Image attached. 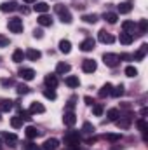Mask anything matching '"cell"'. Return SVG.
I'll return each mask as SVG.
<instances>
[{
  "mask_svg": "<svg viewBox=\"0 0 148 150\" xmlns=\"http://www.w3.org/2000/svg\"><path fill=\"white\" fill-rule=\"evenodd\" d=\"M54 11L59 14V18H61V21H63V23L70 25V23L73 21V19H72V14H70V11H68L65 5H61V4H59V5H56V7H54Z\"/></svg>",
  "mask_w": 148,
  "mask_h": 150,
  "instance_id": "6da1fadb",
  "label": "cell"
},
{
  "mask_svg": "<svg viewBox=\"0 0 148 150\" xmlns=\"http://www.w3.org/2000/svg\"><path fill=\"white\" fill-rule=\"evenodd\" d=\"M103 63H105L106 67H110V68H115V67H118L120 58H118V54H113V52H105V54H103Z\"/></svg>",
  "mask_w": 148,
  "mask_h": 150,
  "instance_id": "7a4b0ae2",
  "label": "cell"
},
{
  "mask_svg": "<svg viewBox=\"0 0 148 150\" xmlns=\"http://www.w3.org/2000/svg\"><path fill=\"white\" fill-rule=\"evenodd\" d=\"M80 143V134L77 133V131H70V133H66V136H65V145H68L70 149H73Z\"/></svg>",
  "mask_w": 148,
  "mask_h": 150,
  "instance_id": "3957f363",
  "label": "cell"
},
{
  "mask_svg": "<svg viewBox=\"0 0 148 150\" xmlns=\"http://www.w3.org/2000/svg\"><path fill=\"white\" fill-rule=\"evenodd\" d=\"M7 26H9V30L12 33H21L23 32V19L21 18H11Z\"/></svg>",
  "mask_w": 148,
  "mask_h": 150,
  "instance_id": "277c9868",
  "label": "cell"
},
{
  "mask_svg": "<svg viewBox=\"0 0 148 150\" xmlns=\"http://www.w3.org/2000/svg\"><path fill=\"white\" fill-rule=\"evenodd\" d=\"M96 68H98V65H96L94 59H84V63H82V70H84L85 74H92V72H96Z\"/></svg>",
  "mask_w": 148,
  "mask_h": 150,
  "instance_id": "5b68a950",
  "label": "cell"
},
{
  "mask_svg": "<svg viewBox=\"0 0 148 150\" xmlns=\"http://www.w3.org/2000/svg\"><path fill=\"white\" fill-rule=\"evenodd\" d=\"M98 40L103 42V44H113V42H115V37H113L111 33H108L106 30H101V32L98 33Z\"/></svg>",
  "mask_w": 148,
  "mask_h": 150,
  "instance_id": "8992f818",
  "label": "cell"
},
{
  "mask_svg": "<svg viewBox=\"0 0 148 150\" xmlns=\"http://www.w3.org/2000/svg\"><path fill=\"white\" fill-rule=\"evenodd\" d=\"M18 9H19V5L16 2H4V4H0V11L2 12H14Z\"/></svg>",
  "mask_w": 148,
  "mask_h": 150,
  "instance_id": "52a82bcc",
  "label": "cell"
},
{
  "mask_svg": "<svg viewBox=\"0 0 148 150\" xmlns=\"http://www.w3.org/2000/svg\"><path fill=\"white\" fill-rule=\"evenodd\" d=\"M2 138L5 140V143L9 145V147H16V143H18V136L14 134V133H2Z\"/></svg>",
  "mask_w": 148,
  "mask_h": 150,
  "instance_id": "ba28073f",
  "label": "cell"
},
{
  "mask_svg": "<svg viewBox=\"0 0 148 150\" xmlns=\"http://www.w3.org/2000/svg\"><path fill=\"white\" fill-rule=\"evenodd\" d=\"M94 45H96V40L89 37V38H85V40L80 44V49H82L84 52H89V51H92V49H94Z\"/></svg>",
  "mask_w": 148,
  "mask_h": 150,
  "instance_id": "9c48e42d",
  "label": "cell"
},
{
  "mask_svg": "<svg viewBox=\"0 0 148 150\" xmlns=\"http://www.w3.org/2000/svg\"><path fill=\"white\" fill-rule=\"evenodd\" d=\"M58 147H59V142H58L56 138H49V140H45V142H44L42 150H56Z\"/></svg>",
  "mask_w": 148,
  "mask_h": 150,
  "instance_id": "30bf717a",
  "label": "cell"
},
{
  "mask_svg": "<svg viewBox=\"0 0 148 150\" xmlns=\"http://www.w3.org/2000/svg\"><path fill=\"white\" fill-rule=\"evenodd\" d=\"M19 77L23 80H33L35 79V70H32V68H21L19 70Z\"/></svg>",
  "mask_w": 148,
  "mask_h": 150,
  "instance_id": "8fae6325",
  "label": "cell"
},
{
  "mask_svg": "<svg viewBox=\"0 0 148 150\" xmlns=\"http://www.w3.org/2000/svg\"><path fill=\"white\" fill-rule=\"evenodd\" d=\"M63 122H65V126H75V122H77V115H75L72 110H68V112L65 113V117H63Z\"/></svg>",
  "mask_w": 148,
  "mask_h": 150,
  "instance_id": "7c38bea8",
  "label": "cell"
},
{
  "mask_svg": "<svg viewBox=\"0 0 148 150\" xmlns=\"http://www.w3.org/2000/svg\"><path fill=\"white\" fill-rule=\"evenodd\" d=\"M25 58H28L30 61H38V59L42 58V52L37 51V49H28V51L25 52Z\"/></svg>",
  "mask_w": 148,
  "mask_h": 150,
  "instance_id": "4fadbf2b",
  "label": "cell"
},
{
  "mask_svg": "<svg viewBox=\"0 0 148 150\" xmlns=\"http://www.w3.org/2000/svg\"><path fill=\"white\" fill-rule=\"evenodd\" d=\"M44 82H45V86L47 87H51V89H54V87H58V77L56 75H45V79H44Z\"/></svg>",
  "mask_w": 148,
  "mask_h": 150,
  "instance_id": "5bb4252c",
  "label": "cell"
},
{
  "mask_svg": "<svg viewBox=\"0 0 148 150\" xmlns=\"http://www.w3.org/2000/svg\"><path fill=\"white\" fill-rule=\"evenodd\" d=\"M25 134H26V138L33 140V138L40 136V131H38L37 127H33V126H26V129H25Z\"/></svg>",
  "mask_w": 148,
  "mask_h": 150,
  "instance_id": "9a60e30c",
  "label": "cell"
},
{
  "mask_svg": "<svg viewBox=\"0 0 148 150\" xmlns=\"http://www.w3.org/2000/svg\"><path fill=\"white\" fill-rule=\"evenodd\" d=\"M37 23L40 26H51V25H52V19H51V16H47V14H40L37 18Z\"/></svg>",
  "mask_w": 148,
  "mask_h": 150,
  "instance_id": "2e32d148",
  "label": "cell"
},
{
  "mask_svg": "<svg viewBox=\"0 0 148 150\" xmlns=\"http://www.w3.org/2000/svg\"><path fill=\"white\" fill-rule=\"evenodd\" d=\"M118 40H120V44L129 45V44H132L134 35H132V33H125V32H122V33H120V37H118Z\"/></svg>",
  "mask_w": 148,
  "mask_h": 150,
  "instance_id": "e0dca14e",
  "label": "cell"
},
{
  "mask_svg": "<svg viewBox=\"0 0 148 150\" xmlns=\"http://www.w3.org/2000/svg\"><path fill=\"white\" fill-rule=\"evenodd\" d=\"M147 52H148V44H141V47H140V51L134 54V59L136 61H141L145 56H147Z\"/></svg>",
  "mask_w": 148,
  "mask_h": 150,
  "instance_id": "ac0fdd59",
  "label": "cell"
},
{
  "mask_svg": "<svg viewBox=\"0 0 148 150\" xmlns=\"http://www.w3.org/2000/svg\"><path fill=\"white\" fill-rule=\"evenodd\" d=\"M65 84H66L68 87H78V86H80V80H78V77H75V75H68V77L65 79Z\"/></svg>",
  "mask_w": 148,
  "mask_h": 150,
  "instance_id": "d6986e66",
  "label": "cell"
},
{
  "mask_svg": "<svg viewBox=\"0 0 148 150\" xmlns=\"http://www.w3.org/2000/svg\"><path fill=\"white\" fill-rule=\"evenodd\" d=\"M44 112H45V107H44L42 103L33 101V103L30 105V113H44Z\"/></svg>",
  "mask_w": 148,
  "mask_h": 150,
  "instance_id": "ffe728a7",
  "label": "cell"
},
{
  "mask_svg": "<svg viewBox=\"0 0 148 150\" xmlns=\"http://www.w3.org/2000/svg\"><path fill=\"white\" fill-rule=\"evenodd\" d=\"M117 9H118V12H120V14H129V12L132 11V5H131L129 2H122V4H118V5H117Z\"/></svg>",
  "mask_w": 148,
  "mask_h": 150,
  "instance_id": "44dd1931",
  "label": "cell"
},
{
  "mask_svg": "<svg viewBox=\"0 0 148 150\" xmlns=\"http://www.w3.org/2000/svg\"><path fill=\"white\" fill-rule=\"evenodd\" d=\"M122 30H124L125 33H134L136 23H134V21H124V23H122Z\"/></svg>",
  "mask_w": 148,
  "mask_h": 150,
  "instance_id": "7402d4cb",
  "label": "cell"
},
{
  "mask_svg": "<svg viewBox=\"0 0 148 150\" xmlns=\"http://www.w3.org/2000/svg\"><path fill=\"white\" fill-rule=\"evenodd\" d=\"M115 124L120 127V129H127L131 126V117H122V119H117Z\"/></svg>",
  "mask_w": 148,
  "mask_h": 150,
  "instance_id": "603a6c76",
  "label": "cell"
},
{
  "mask_svg": "<svg viewBox=\"0 0 148 150\" xmlns=\"http://www.w3.org/2000/svg\"><path fill=\"white\" fill-rule=\"evenodd\" d=\"M111 87H113V86H111L110 82H106V84L99 89V93H98V94H99V98H106V96H110V94H111Z\"/></svg>",
  "mask_w": 148,
  "mask_h": 150,
  "instance_id": "cb8c5ba5",
  "label": "cell"
},
{
  "mask_svg": "<svg viewBox=\"0 0 148 150\" xmlns=\"http://www.w3.org/2000/svg\"><path fill=\"white\" fill-rule=\"evenodd\" d=\"M70 70H72V67L68 63H58V67H56V74H59V75L68 74Z\"/></svg>",
  "mask_w": 148,
  "mask_h": 150,
  "instance_id": "d4e9b609",
  "label": "cell"
},
{
  "mask_svg": "<svg viewBox=\"0 0 148 150\" xmlns=\"http://www.w3.org/2000/svg\"><path fill=\"white\" fill-rule=\"evenodd\" d=\"M59 51H61L63 54H68V52L72 51V42H70V40H61V42H59Z\"/></svg>",
  "mask_w": 148,
  "mask_h": 150,
  "instance_id": "484cf974",
  "label": "cell"
},
{
  "mask_svg": "<svg viewBox=\"0 0 148 150\" xmlns=\"http://www.w3.org/2000/svg\"><path fill=\"white\" fill-rule=\"evenodd\" d=\"M25 59V52H23V49H16L14 52H12V61L14 63H21Z\"/></svg>",
  "mask_w": 148,
  "mask_h": 150,
  "instance_id": "4316f807",
  "label": "cell"
},
{
  "mask_svg": "<svg viewBox=\"0 0 148 150\" xmlns=\"http://www.w3.org/2000/svg\"><path fill=\"white\" fill-rule=\"evenodd\" d=\"M33 9L40 12V14H45L47 11H49V5L45 4V2H35V5H33Z\"/></svg>",
  "mask_w": 148,
  "mask_h": 150,
  "instance_id": "83f0119b",
  "label": "cell"
},
{
  "mask_svg": "<svg viewBox=\"0 0 148 150\" xmlns=\"http://www.w3.org/2000/svg\"><path fill=\"white\" fill-rule=\"evenodd\" d=\"M98 19H99L98 14H84V16H82V21H84V23H89V25H94Z\"/></svg>",
  "mask_w": 148,
  "mask_h": 150,
  "instance_id": "f1b7e54d",
  "label": "cell"
},
{
  "mask_svg": "<svg viewBox=\"0 0 148 150\" xmlns=\"http://www.w3.org/2000/svg\"><path fill=\"white\" fill-rule=\"evenodd\" d=\"M106 117H108V120H111V122H115L118 117H120V112L117 110V108H110L108 112H106Z\"/></svg>",
  "mask_w": 148,
  "mask_h": 150,
  "instance_id": "f546056e",
  "label": "cell"
},
{
  "mask_svg": "<svg viewBox=\"0 0 148 150\" xmlns=\"http://www.w3.org/2000/svg\"><path fill=\"white\" fill-rule=\"evenodd\" d=\"M12 108V101L11 100H2L0 101V112H9Z\"/></svg>",
  "mask_w": 148,
  "mask_h": 150,
  "instance_id": "4dcf8cb0",
  "label": "cell"
},
{
  "mask_svg": "<svg viewBox=\"0 0 148 150\" xmlns=\"http://www.w3.org/2000/svg\"><path fill=\"white\" fill-rule=\"evenodd\" d=\"M138 30H140V33H138V35L147 33V30H148V21H147V19H140V23H138Z\"/></svg>",
  "mask_w": 148,
  "mask_h": 150,
  "instance_id": "1f68e13d",
  "label": "cell"
},
{
  "mask_svg": "<svg viewBox=\"0 0 148 150\" xmlns=\"http://www.w3.org/2000/svg\"><path fill=\"white\" fill-rule=\"evenodd\" d=\"M124 94V86L120 84V86H117V87H111V96L113 98H120Z\"/></svg>",
  "mask_w": 148,
  "mask_h": 150,
  "instance_id": "d6a6232c",
  "label": "cell"
},
{
  "mask_svg": "<svg viewBox=\"0 0 148 150\" xmlns=\"http://www.w3.org/2000/svg\"><path fill=\"white\" fill-rule=\"evenodd\" d=\"M11 126H12L14 129H19V127L23 126V119H21L19 115H16V117H12V119H11Z\"/></svg>",
  "mask_w": 148,
  "mask_h": 150,
  "instance_id": "836d02e7",
  "label": "cell"
},
{
  "mask_svg": "<svg viewBox=\"0 0 148 150\" xmlns=\"http://www.w3.org/2000/svg\"><path fill=\"white\" fill-rule=\"evenodd\" d=\"M105 19H106L110 25H115V23H117V19H118V16H117L115 12H105Z\"/></svg>",
  "mask_w": 148,
  "mask_h": 150,
  "instance_id": "e575fe53",
  "label": "cell"
},
{
  "mask_svg": "<svg viewBox=\"0 0 148 150\" xmlns=\"http://www.w3.org/2000/svg\"><path fill=\"white\" fill-rule=\"evenodd\" d=\"M136 126H138V129H140L141 133H147V131H148V124H147V120H145V119H140V120L136 122Z\"/></svg>",
  "mask_w": 148,
  "mask_h": 150,
  "instance_id": "d590c367",
  "label": "cell"
},
{
  "mask_svg": "<svg viewBox=\"0 0 148 150\" xmlns=\"http://www.w3.org/2000/svg\"><path fill=\"white\" fill-rule=\"evenodd\" d=\"M82 131H84L85 134H92V133H94V126H92L91 122H84V126H82Z\"/></svg>",
  "mask_w": 148,
  "mask_h": 150,
  "instance_id": "8d00e7d4",
  "label": "cell"
},
{
  "mask_svg": "<svg viewBox=\"0 0 148 150\" xmlns=\"http://www.w3.org/2000/svg\"><path fill=\"white\" fill-rule=\"evenodd\" d=\"M92 113H94L96 117H101V115H103V105H101V103L92 105Z\"/></svg>",
  "mask_w": 148,
  "mask_h": 150,
  "instance_id": "74e56055",
  "label": "cell"
},
{
  "mask_svg": "<svg viewBox=\"0 0 148 150\" xmlns=\"http://www.w3.org/2000/svg\"><path fill=\"white\" fill-rule=\"evenodd\" d=\"M44 96H45L47 100H56V93H54V89H51V87L44 89Z\"/></svg>",
  "mask_w": 148,
  "mask_h": 150,
  "instance_id": "f35d334b",
  "label": "cell"
},
{
  "mask_svg": "<svg viewBox=\"0 0 148 150\" xmlns=\"http://www.w3.org/2000/svg\"><path fill=\"white\" fill-rule=\"evenodd\" d=\"M125 75H127V77H136V75H138V68H136V67H131V65L125 67Z\"/></svg>",
  "mask_w": 148,
  "mask_h": 150,
  "instance_id": "ab89813d",
  "label": "cell"
},
{
  "mask_svg": "<svg viewBox=\"0 0 148 150\" xmlns=\"http://www.w3.org/2000/svg\"><path fill=\"white\" fill-rule=\"evenodd\" d=\"M103 138L108 140V142H118V140H120V134H118V133H110V134H105Z\"/></svg>",
  "mask_w": 148,
  "mask_h": 150,
  "instance_id": "60d3db41",
  "label": "cell"
},
{
  "mask_svg": "<svg viewBox=\"0 0 148 150\" xmlns=\"http://www.w3.org/2000/svg\"><path fill=\"white\" fill-rule=\"evenodd\" d=\"M30 93V87L28 86H25V84H19L18 86V94H28Z\"/></svg>",
  "mask_w": 148,
  "mask_h": 150,
  "instance_id": "b9f144b4",
  "label": "cell"
},
{
  "mask_svg": "<svg viewBox=\"0 0 148 150\" xmlns=\"http://www.w3.org/2000/svg\"><path fill=\"white\" fill-rule=\"evenodd\" d=\"M25 150H40V149H38V145H35L33 142H28V143H25Z\"/></svg>",
  "mask_w": 148,
  "mask_h": 150,
  "instance_id": "7bdbcfd3",
  "label": "cell"
},
{
  "mask_svg": "<svg viewBox=\"0 0 148 150\" xmlns=\"http://www.w3.org/2000/svg\"><path fill=\"white\" fill-rule=\"evenodd\" d=\"M11 42H9V38L4 37V35H0V47H7Z\"/></svg>",
  "mask_w": 148,
  "mask_h": 150,
  "instance_id": "ee69618b",
  "label": "cell"
},
{
  "mask_svg": "<svg viewBox=\"0 0 148 150\" xmlns=\"http://www.w3.org/2000/svg\"><path fill=\"white\" fill-rule=\"evenodd\" d=\"M19 117L23 119V120H30L32 117H30V112H25V110H19Z\"/></svg>",
  "mask_w": 148,
  "mask_h": 150,
  "instance_id": "f6af8a7d",
  "label": "cell"
},
{
  "mask_svg": "<svg viewBox=\"0 0 148 150\" xmlns=\"http://www.w3.org/2000/svg\"><path fill=\"white\" fill-rule=\"evenodd\" d=\"M42 35H44V32H42L40 28H38V30H35V32H33V37H37V38H42Z\"/></svg>",
  "mask_w": 148,
  "mask_h": 150,
  "instance_id": "bcb514c9",
  "label": "cell"
},
{
  "mask_svg": "<svg viewBox=\"0 0 148 150\" xmlns=\"http://www.w3.org/2000/svg\"><path fill=\"white\" fill-rule=\"evenodd\" d=\"M2 86H12V80L11 79H4L2 80Z\"/></svg>",
  "mask_w": 148,
  "mask_h": 150,
  "instance_id": "7dc6e473",
  "label": "cell"
},
{
  "mask_svg": "<svg viewBox=\"0 0 148 150\" xmlns=\"http://www.w3.org/2000/svg\"><path fill=\"white\" fill-rule=\"evenodd\" d=\"M84 101H85L87 105H94V101H92V98H91V96H85V98H84Z\"/></svg>",
  "mask_w": 148,
  "mask_h": 150,
  "instance_id": "c3c4849f",
  "label": "cell"
},
{
  "mask_svg": "<svg viewBox=\"0 0 148 150\" xmlns=\"http://www.w3.org/2000/svg\"><path fill=\"white\" fill-rule=\"evenodd\" d=\"M73 107H75V98H72V100L68 101V110H72Z\"/></svg>",
  "mask_w": 148,
  "mask_h": 150,
  "instance_id": "681fc988",
  "label": "cell"
},
{
  "mask_svg": "<svg viewBox=\"0 0 148 150\" xmlns=\"http://www.w3.org/2000/svg\"><path fill=\"white\" fill-rule=\"evenodd\" d=\"M23 2H25V4H35L37 0H23Z\"/></svg>",
  "mask_w": 148,
  "mask_h": 150,
  "instance_id": "f907efd6",
  "label": "cell"
},
{
  "mask_svg": "<svg viewBox=\"0 0 148 150\" xmlns=\"http://www.w3.org/2000/svg\"><path fill=\"white\" fill-rule=\"evenodd\" d=\"M72 150H78V149H77V147H73V149H72Z\"/></svg>",
  "mask_w": 148,
  "mask_h": 150,
  "instance_id": "816d5d0a",
  "label": "cell"
},
{
  "mask_svg": "<svg viewBox=\"0 0 148 150\" xmlns=\"http://www.w3.org/2000/svg\"><path fill=\"white\" fill-rule=\"evenodd\" d=\"M0 120H2V117H0Z\"/></svg>",
  "mask_w": 148,
  "mask_h": 150,
  "instance_id": "f5cc1de1",
  "label": "cell"
}]
</instances>
